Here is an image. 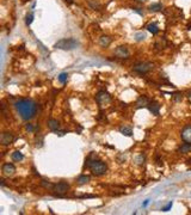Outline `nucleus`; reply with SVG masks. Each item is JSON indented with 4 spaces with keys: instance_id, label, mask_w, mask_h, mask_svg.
I'll use <instances>...</instances> for the list:
<instances>
[{
    "instance_id": "nucleus-1",
    "label": "nucleus",
    "mask_w": 191,
    "mask_h": 215,
    "mask_svg": "<svg viewBox=\"0 0 191 215\" xmlns=\"http://www.w3.org/2000/svg\"><path fill=\"white\" fill-rule=\"evenodd\" d=\"M16 109L20 117L25 121L34 118L37 112V105L30 99H20L16 103Z\"/></svg>"
},
{
    "instance_id": "nucleus-2",
    "label": "nucleus",
    "mask_w": 191,
    "mask_h": 215,
    "mask_svg": "<svg viewBox=\"0 0 191 215\" xmlns=\"http://www.w3.org/2000/svg\"><path fill=\"white\" fill-rule=\"evenodd\" d=\"M85 166L89 167L92 173L96 175V176H103L108 171V166H106L105 162H103L102 160H96V159L91 160L90 158L86 160V165Z\"/></svg>"
},
{
    "instance_id": "nucleus-3",
    "label": "nucleus",
    "mask_w": 191,
    "mask_h": 215,
    "mask_svg": "<svg viewBox=\"0 0 191 215\" xmlns=\"http://www.w3.org/2000/svg\"><path fill=\"white\" fill-rule=\"evenodd\" d=\"M77 47H78V42L74 38H62L55 43V48L61 50H73Z\"/></svg>"
},
{
    "instance_id": "nucleus-4",
    "label": "nucleus",
    "mask_w": 191,
    "mask_h": 215,
    "mask_svg": "<svg viewBox=\"0 0 191 215\" xmlns=\"http://www.w3.org/2000/svg\"><path fill=\"white\" fill-rule=\"evenodd\" d=\"M134 72H136L139 74H147L148 72L154 70V63L152 62H139L136 65H134L133 67Z\"/></svg>"
},
{
    "instance_id": "nucleus-5",
    "label": "nucleus",
    "mask_w": 191,
    "mask_h": 215,
    "mask_svg": "<svg viewBox=\"0 0 191 215\" xmlns=\"http://www.w3.org/2000/svg\"><path fill=\"white\" fill-rule=\"evenodd\" d=\"M54 191L55 195L60 196V195H64V194H67L68 190H69V184L66 183V182H60L57 184H54V187L52 189Z\"/></svg>"
},
{
    "instance_id": "nucleus-6",
    "label": "nucleus",
    "mask_w": 191,
    "mask_h": 215,
    "mask_svg": "<svg viewBox=\"0 0 191 215\" xmlns=\"http://www.w3.org/2000/svg\"><path fill=\"white\" fill-rule=\"evenodd\" d=\"M96 100L97 103L100 104V105H106L111 102V97L108 92L105 91H99L97 95H96Z\"/></svg>"
},
{
    "instance_id": "nucleus-7",
    "label": "nucleus",
    "mask_w": 191,
    "mask_h": 215,
    "mask_svg": "<svg viewBox=\"0 0 191 215\" xmlns=\"http://www.w3.org/2000/svg\"><path fill=\"white\" fill-rule=\"evenodd\" d=\"M13 141H15V136L10 132H5L0 135V143L2 146H9L10 143H12Z\"/></svg>"
},
{
    "instance_id": "nucleus-8",
    "label": "nucleus",
    "mask_w": 191,
    "mask_h": 215,
    "mask_svg": "<svg viewBox=\"0 0 191 215\" xmlns=\"http://www.w3.org/2000/svg\"><path fill=\"white\" fill-rule=\"evenodd\" d=\"M115 56H117L119 59H127L129 56V50H128L127 47L124 45H121V47H117L115 49Z\"/></svg>"
},
{
    "instance_id": "nucleus-9",
    "label": "nucleus",
    "mask_w": 191,
    "mask_h": 215,
    "mask_svg": "<svg viewBox=\"0 0 191 215\" xmlns=\"http://www.w3.org/2000/svg\"><path fill=\"white\" fill-rule=\"evenodd\" d=\"M1 171H2V173H4L5 176L10 177V176H13V175H15V172H16V167H15L13 164L7 162V164H4V165H2Z\"/></svg>"
},
{
    "instance_id": "nucleus-10",
    "label": "nucleus",
    "mask_w": 191,
    "mask_h": 215,
    "mask_svg": "<svg viewBox=\"0 0 191 215\" xmlns=\"http://www.w3.org/2000/svg\"><path fill=\"white\" fill-rule=\"evenodd\" d=\"M181 136H182V139L185 142L191 143V125H186V127L183 128Z\"/></svg>"
},
{
    "instance_id": "nucleus-11",
    "label": "nucleus",
    "mask_w": 191,
    "mask_h": 215,
    "mask_svg": "<svg viewBox=\"0 0 191 215\" xmlns=\"http://www.w3.org/2000/svg\"><path fill=\"white\" fill-rule=\"evenodd\" d=\"M149 103H151V100L147 98L146 96H140L136 100V105L139 108H148Z\"/></svg>"
},
{
    "instance_id": "nucleus-12",
    "label": "nucleus",
    "mask_w": 191,
    "mask_h": 215,
    "mask_svg": "<svg viewBox=\"0 0 191 215\" xmlns=\"http://www.w3.org/2000/svg\"><path fill=\"white\" fill-rule=\"evenodd\" d=\"M148 109H149V111L153 115H159V112H160V104L156 103V102H151L149 105H148Z\"/></svg>"
},
{
    "instance_id": "nucleus-13",
    "label": "nucleus",
    "mask_w": 191,
    "mask_h": 215,
    "mask_svg": "<svg viewBox=\"0 0 191 215\" xmlns=\"http://www.w3.org/2000/svg\"><path fill=\"white\" fill-rule=\"evenodd\" d=\"M48 127H49V129H50V130H53V132H57V130H59V128H60V123H59V121H57V120L50 118V120L48 121Z\"/></svg>"
},
{
    "instance_id": "nucleus-14",
    "label": "nucleus",
    "mask_w": 191,
    "mask_h": 215,
    "mask_svg": "<svg viewBox=\"0 0 191 215\" xmlns=\"http://www.w3.org/2000/svg\"><path fill=\"white\" fill-rule=\"evenodd\" d=\"M111 37H109V36H102L99 38V44L100 47H103V48H108L110 45V43H111Z\"/></svg>"
},
{
    "instance_id": "nucleus-15",
    "label": "nucleus",
    "mask_w": 191,
    "mask_h": 215,
    "mask_svg": "<svg viewBox=\"0 0 191 215\" xmlns=\"http://www.w3.org/2000/svg\"><path fill=\"white\" fill-rule=\"evenodd\" d=\"M119 132L123 135H126V136H131V135H133V129H131L130 127H127V125L121 127V128H119Z\"/></svg>"
},
{
    "instance_id": "nucleus-16",
    "label": "nucleus",
    "mask_w": 191,
    "mask_h": 215,
    "mask_svg": "<svg viewBox=\"0 0 191 215\" xmlns=\"http://www.w3.org/2000/svg\"><path fill=\"white\" fill-rule=\"evenodd\" d=\"M178 152H179V153H189V152H191V143L186 142V143H184V145H182V146L179 147Z\"/></svg>"
},
{
    "instance_id": "nucleus-17",
    "label": "nucleus",
    "mask_w": 191,
    "mask_h": 215,
    "mask_svg": "<svg viewBox=\"0 0 191 215\" xmlns=\"http://www.w3.org/2000/svg\"><path fill=\"white\" fill-rule=\"evenodd\" d=\"M147 29H148V31L152 32L153 35H156V34L159 32V27H158V25H156L155 23H151V24H148V25H147Z\"/></svg>"
},
{
    "instance_id": "nucleus-18",
    "label": "nucleus",
    "mask_w": 191,
    "mask_h": 215,
    "mask_svg": "<svg viewBox=\"0 0 191 215\" xmlns=\"http://www.w3.org/2000/svg\"><path fill=\"white\" fill-rule=\"evenodd\" d=\"M12 159L15 161H20L24 159V155H23V153L19 152V151H16V152L12 153Z\"/></svg>"
},
{
    "instance_id": "nucleus-19",
    "label": "nucleus",
    "mask_w": 191,
    "mask_h": 215,
    "mask_svg": "<svg viewBox=\"0 0 191 215\" xmlns=\"http://www.w3.org/2000/svg\"><path fill=\"white\" fill-rule=\"evenodd\" d=\"M80 185H82V184H86V183H89L90 182V177L89 176H85V175H82V176H79L78 177V180H77Z\"/></svg>"
},
{
    "instance_id": "nucleus-20",
    "label": "nucleus",
    "mask_w": 191,
    "mask_h": 215,
    "mask_svg": "<svg viewBox=\"0 0 191 215\" xmlns=\"http://www.w3.org/2000/svg\"><path fill=\"white\" fill-rule=\"evenodd\" d=\"M160 10H163V5L159 4V2L152 4V5L149 6V11H152V12H158V11H160Z\"/></svg>"
},
{
    "instance_id": "nucleus-21",
    "label": "nucleus",
    "mask_w": 191,
    "mask_h": 215,
    "mask_svg": "<svg viewBox=\"0 0 191 215\" xmlns=\"http://www.w3.org/2000/svg\"><path fill=\"white\" fill-rule=\"evenodd\" d=\"M172 99L174 102H182L183 100V95L181 92H176L172 95Z\"/></svg>"
},
{
    "instance_id": "nucleus-22",
    "label": "nucleus",
    "mask_w": 191,
    "mask_h": 215,
    "mask_svg": "<svg viewBox=\"0 0 191 215\" xmlns=\"http://www.w3.org/2000/svg\"><path fill=\"white\" fill-rule=\"evenodd\" d=\"M67 78H68V74H67V73H61V74L59 75V81H60L61 84H64V82L67 81Z\"/></svg>"
},
{
    "instance_id": "nucleus-23",
    "label": "nucleus",
    "mask_w": 191,
    "mask_h": 215,
    "mask_svg": "<svg viewBox=\"0 0 191 215\" xmlns=\"http://www.w3.org/2000/svg\"><path fill=\"white\" fill-rule=\"evenodd\" d=\"M156 47H158L159 49H164L165 47H166V40H165V38H163L160 42H158V43H156Z\"/></svg>"
},
{
    "instance_id": "nucleus-24",
    "label": "nucleus",
    "mask_w": 191,
    "mask_h": 215,
    "mask_svg": "<svg viewBox=\"0 0 191 215\" xmlns=\"http://www.w3.org/2000/svg\"><path fill=\"white\" fill-rule=\"evenodd\" d=\"M32 19H34V15L32 13H30V15H27V25H30L31 23H32Z\"/></svg>"
},
{
    "instance_id": "nucleus-25",
    "label": "nucleus",
    "mask_w": 191,
    "mask_h": 215,
    "mask_svg": "<svg viewBox=\"0 0 191 215\" xmlns=\"http://www.w3.org/2000/svg\"><path fill=\"white\" fill-rule=\"evenodd\" d=\"M42 185H43L44 188H50V189H53V187H54V184H50L49 182L47 183V180H42Z\"/></svg>"
},
{
    "instance_id": "nucleus-26",
    "label": "nucleus",
    "mask_w": 191,
    "mask_h": 215,
    "mask_svg": "<svg viewBox=\"0 0 191 215\" xmlns=\"http://www.w3.org/2000/svg\"><path fill=\"white\" fill-rule=\"evenodd\" d=\"M145 38H146L145 34H136V40H137V41H142V40H145Z\"/></svg>"
},
{
    "instance_id": "nucleus-27",
    "label": "nucleus",
    "mask_w": 191,
    "mask_h": 215,
    "mask_svg": "<svg viewBox=\"0 0 191 215\" xmlns=\"http://www.w3.org/2000/svg\"><path fill=\"white\" fill-rule=\"evenodd\" d=\"M171 208H172V202H170V203H168V204H167L166 207H164V208H163L161 210H163V212H168V210H170Z\"/></svg>"
},
{
    "instance_id": "nucleus-28",
    "label": "nucleus",
    "mask_w": 191,
    "mask_h": 215,
    "mask_svg": "<svg viewBox=\"0 0 191 215\" xmlns=\"http://www.w3.org/2000/svg\"><path fill=\"white\" fill-rule=\"evenodd\" d=\"M27 132H35V127L29 123V124H27Z\"/></svg>"
},
{
    "instance_id": "nucleus-29",
    "label": "nucleus",
    "mask_w": 191,
    "mask_h": 215,
    "mask_svg": "<svg viewBox=\"0 0 191 215\" xmlns=\"http://www.w3.org/2000/svg\"><path fill=\"white\" fill-rule=\"evenodd\" d=\"M90 5H91V6H93L94 9H96V7H97V9H99V4H98V2H96V4H94V2L90 1Z\"/></svg>"
},
{
    "instance_id": "nucleus-30",
    "label": "nucleus",
    "mask_w": 191,
    "mask_h": 215,
    "mask_svg": "<svg viewBox=\"0 0 191 215\" xmlns=\"http://www.w3.org/2000/svg\"><path fill=\"white\" fill-rule=\"evenodd\" d=\"M56 134L59 135V136H64V135L66 134V132H64V130H62V132H59V130H57V132H56Z\"/></svg>"
},
{
    "instance_id": "nucleus-31",
    "label": "nucleus",
    "mask_w": 191,
    "mask_h": 215,
    "mask_svg": "<svg viewBox=\"0 0 191 215\" xmlns=\"http://www.w3.org/2000/svg\"><path fill=\"white\" fill-rule=\"evenodd\" d=\"M64 2L68 4V5H71V4H73V0H64Z\"/></svg>"
},
{
    "instance_id": "nucleus-32",
    "label": "nucleus",
    "mask_w": 191,
    "mask_h": 215,
    "mask_svg": "<svg viewBox=\"0 0 191 215\" xmlns=\"http://www.w3.org/2000/svg\"><path fill=\"white\" fill-rule=\"evenodd\" d=\"M188 99H189V102H191V91L188 92Z\"/></svg>"
},
{
    "instance_id": "nucleus-33",
    "label": "nucleus",
    "mask_w": 191,
    "mask_h": 215,
    "mask_svg": "<svg viewBox=\"0 0 191 215\" xmlns=\"http://www.w3.org/2000/svg\"><path fill=\"white\" fill-rule=\"evenodd\" d=\"M0 182H1V187H5V180H4V179H1Z\"/></svg>"
},
{
    "instance_id": "nucleus-34",
    "label": "nucleus",
    "mask_w": 191,
    "mask_h": 215,
    "mask_svg": "<svg viewBox=\"0 0 191 215\" xmlns=\"http://www.w3.org/2000/svg\"><path fill=\"white\" fill-rule=\"evenodd\" d=\"M147 204H148V200H147L145 203H143V207H147Z\"/></svg>"
},
{
    "instance_id": "nucleus-35",
    "label": "nucleus",
    "mask_w": 191,
    "mask_h": 215,
    "mask_svg": "<svg viewBox=\"0 0 191 215\" xmlns=\"http://www.w3.org/2000/svg\"><path fill=\"white\" fill-rule=\"evenodd\" d=\"M137 1H140V2H143V1H146V0H137Z\"/></svg>"
}]
</instances>
